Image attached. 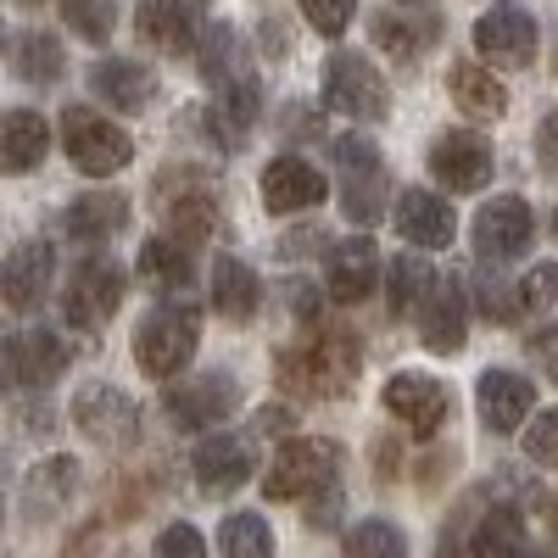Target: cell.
Masks as SVG:
<instances>
[{"label": "cell", "mask_w": 558, "mask_h": 558, "mask_svg": "<svg viewBox=\"0 0 558 558\" xmlns=\"http://www.w3.org/2000/svg\"><path fill=\"white\" fill-rule=\"evenodd\" d=\"M357 368H363L357 336L318 330V336H307L302 347H291L286 357H279V380H286L291 391H302V397H341V391H352Z\"/></svg>", "instance_id": "obj_1"}, {"label": "cell", "mask_w": 558, "mask_h": 558, "mask_svg": "<svg viewBox=\"0 0 558 558\" xmlns=\"http://www.w3.org/2000/svg\"><path fill=\"white\" fill-rule=\"evenodd\" d=\"M196 347H202L196 307H157L134 336V363H140V375H151V380H173V375H184V363L196 357Z\"/></svg>", "instance_id": "obj_2"}, {"label": "cell", "mask_w": 558, "mask_h": 558, "mask_svg": "<svg viewBox=\"0 0 558 558\" xmlns=\"http://www.w3.org/2000/svg\"><path fill=\"white\" fill-rule=\"evenodd\" d=\"M336 470H341V447L336 441H286L268 463V502H296V497H313L324 486H336Z\"/></svg>", "instance_id": "obj_3"}, {"label": "cell", "mask_w": 558, "mask_h": 558, "mask_svg": "<svg viewBox=\"0 0 558 558\" xmlns=\"http://www.w3.org/2000/svg\"><path fill=\"white\" fill-rule=\"evenodd\" d=\"M62 146H68L73 168L89 173V179H107V173L129 168V157H134V140L118 123H107L101 112H89V107L62 112Z\"/></svg>", "instance_id": "obj_4"}, {"label": "cell", "mask_w": 558, "mask_h": 558, "mask_svg": "<svg viewBox=\"0 0 558 558\" xmlns=\"http://www.w3.org/2000/svg\"><path fill=\"white\" fill-rule=\"evenodd\" d=\"M324 101H330L336 112L357 118V123H375L391 112V96H386V78L375 73V62L368 57H330V68H324Z\"/></svg>", "instance_id": "obj_5"}, {"label": "cell", "mask_w": 558, "mask_h": 558, "mask_svg": "<svg viewBox=\"0 0 558 558\" xmlns=\"http://www.w3.org/2000/svg\"><path fill=\"white\" fill-rule=\"evenodd\" d=\"M73 425L107 452H129L140 441V408L118 386H84L73 397Z\"/></svg>", "instance_id": "obj_6"}, {"label": "cell", "mask_w": 558, "mask_h": 558, "mask_svg": "<svg viewBox=\"0 0 558 558\" xmlns=\"http://www.w3.org/2000/svg\"><path fill=\"white\" fill-rule=\"evenodd\" d=\"M531 241H536V218H531V207L520 196H497V202L481 207V218H475V252L486 263L525 257Z\"/></svg>", "instance_id": "obj_7"}, {"label": "cell", "mask_w": 558, "mask_h": 558, "mask_svg": "<svg viewBox=\"0 0 558 558\" xmlns=\"http://www.w3.org/2000/svg\"><path fill=\"white\" fill-rule=\"evenodd\" d=\"M380 402L402 418L413 436H436L447 425V413H452V391L441 380H430V375H391Z\"/></svg>", "instance_id": "obj_8"}, {"label": "cell", "mask_w": 558, "mask_h": 558, "mask_svg": "<svg viewBox=\"0 0 558 558\" xmlns=\"http://www.w3.org/2000/svg\"><path fill=\"white\" fill-rule=\"evenodd\" d=\"M475 51L492 68H525L536 57V17L525 7H492L475 23Z\"/></svg>", "instance_id": "obj_9"}, {"label": "cell", "mask_w": 558, "mask_h": 558, "mask_svg": "<svg viewBox=\"0 0 558 558\" xmlns=\"http://www.w3.org/2000/svg\"><path fill=\"white\" fill-rule=\"evenodd\" d=\"M235 402H241V380L235 375H202V380H191V386H179V391L162 397V408H168V418L179 430L223 425V418L235 413Z\"/></svg>", "instance_id": "obj_10"}, {"label": "cell", "mask_w": 558, "mask_h": 558, "mask_svg": "<svg viewBox=\"0 0 558 558\" xmlns=\"http://www.w3.org/2000/svg\"><path fill=\"white\" fill-rule=\"evenodd\" d=\"M123 291H129V279H123L118 263H84L68 286V318L78 330H96V324H107L118 313Z\"/></svg>", "instance_id": "obj_11"}, {"label": "cell", "mask_w": 558, "mask_h": 558, "mask_svg": "<svg viewBox=\"0 0 558 558\" xmlns=\"http://www.w3.org/2000/svg\"><path fill=\"white\" fill-rule=\"evenodd\" d=\"M475 402H481V425L492 436H514L525 425V413L536 408V386L525 375H508V368H486L475 386Z\"/></svg>", "instance_id": "obj_12"}, {"label": "cell", "mask_w": 558, "mask_h": 558, "mask_svg": "<svg viewBox=\"0 0 558 558\" xmlns=\"http://www.w3.org/2000/svg\"><path fill=\"white\" fill-rule=\"evenodd\" d=\"M430 173L447 184V191H481V184L492 179V146L481 134L447 129L430 146Z\"/></svg>", "instance_id": "obj_13"}, {"label": "cell", "mask_w": 558, "mask_h": 558, "mask_svg": "<svg viewBox=\"0 0 558 558\" xmlns=\"http://www.w3.org/2000/svg\"><path fill=\"white\" fill-rule=\"evenodd\" d=\"M336 162L347 168V218H357V223H375L380 218V191H386V173H380V157H375V146L368 140H357V134H347V140H336Z\"/></svg>", "instance_id": "obj_14"}, {"label": "cell", "mask_w": 558, "mask_h": 558, "mask_svg": "<svg viewBox=\"0 0 558 558\" xmlns=\"http://www.w3.org/2000/svg\"><path fill=\"white\" fill-rule=\"evenodd\" d=\"M140 39H151L157 51H191L196 34H202V0H140L134 12Z\"/></svg>", "instance_id": "obj_15"}, {"label": "cell", "mask_w": 558, "mask_h": 558, "mask_svg": "<svg viewBox=\"0 0 558 558\" xmlns=\"http://www.w3.org/2000/svg\"><path fill=\"white\" fill-rule=\"evenodd\" d=\"M73 497H78V458L57 452V458H45V463L28 470V481H23V514L28 520H57Z\"/></svg>", "instance_id": "obj_16"}, {"label": "cell", "mask_w": 558, "mask_h": 558, "mask_svg": "<svg viewBox=\"0 0 558 558\" xmlns=\"http://www.w3.org/2000/svg\"><path fill=\"white\" fill-rule=\"evenodd\" d=\"M397 229H402V241L425 246V252H441V246H452V235H458V218H452L447 196H436V191H402V202H397Z\"/></svg>", "instance_id": "obj_17"}, {"label": "cell", "mask_w": 558, "mask_h": 558, "mask_svg": "<svg viewBox=\"0 0 558 558\" xmlns=\"http://www.w3.org/2000/svg\"><path fill=\"white\" fill-rule=\"evenodd\" d=\"M252 481V447L241 436H213L196 447V486L207 497H229Z\"/></svg>", "instance_id": "obj_18"}, {"label": "cell", "mask_w": 558, "mask_h": 558, "mask_svg": "<svg viewBox=\"0 0 558 558\" xmlns=\"http://www.w3.org/2000/svg\"><path fill=\"white\" fill-rule=\"evenodd\" d=\"M68 368V347L51 330H17L7 341V375L17 386H51Z\"/></svg>", "instance_id": "obj_19"}, {"label": "cell", "mask_w": 558, "mask_h": 558, "mask_svg": "<svg viewBox=\"0 0 558 558\" xmlns=\"http://www.w3.org/2000/svg\"><path fill=\"white\" fill-rule=\"evenodd\" d=\"M418 336H425L430 352H458L463 336H470V296H463L458 279H441L436 296L418 313Z\"/></svg>", "instance_id": "obj_20"}, {"label": "cell", "mask_w": 558, "mask_h": 558, "mask_svg": "<svg viewBox=\"0 0 558 558\" xmlns=\"http://www.w3.org/2000/svg\"><path fill=\"white\" fill-rule=\"evenodd\" d=\"M324 202V179L302 157H279L263 168V207L268 213H302Z\"/></svg>", "instance_id": "obj_21"}, {"label": "cell", "mask_w": 558, "mask_h": 558, "mask_svg": "<svg viewBox=\"0 0 558 558\" xmlns=\"http://www.w3.org/2000/svg\"><path fill=\"white\" fill-rule=\"evenodd\" d=\"M51 268H57L51 246H45V241H23L7 257V307L12 313H34L45 302V286H51Z\"/></svg>", "instance_id": "obj_22"}, {"label": "cell", "mask_w": 558, "mask_h": 558, "mask_svg": "<svg viewBox=\"0 0 558 558\" xmlns=\"http://www.w3.org/2000/svg\"><path fill=\"white\" fill-rule=\"evenodd\" d=\"M375 279H380V252L368 235H352L330 252V296L336 302H363L368 291H375Z\"/></svg>", "instance_id": "obj_23"}, {"label": "cell", "mask_w": 558, "mask_h": 558, "mask_svg": "<svg viewBox=\"0 0 558 558\" xmlns=\"http://www.w3.org/2000/svg\"><path fill=\"white\" fill-rule=\"evenodd\" d=\"M45 151H51V129H45L39 112H7V123H0V168L7 173H28L45 162Z\"/></svg>", "instance_id": "obj_24"}, {"label": "cell", "mask_w": 558, "mask_h": 558, "mask_svg": "<svg viewBox=\"0 0 558 558\" xmlns=\"http://www.w3.org/2000/svg\"><path fill=\"white\" fill-rule=\"evenodd\" d=\"M213 302L229 324H246L263 302V286H257V274L241 263V257H218L213 263Z\"/></svg>", "instance_id": "obj_25"}, {"label": "cell", "mask_w": 558, "mask_h": 558, "mask_svg": "<svg viewBox=\"0 0 558 558\" xmlns=\"http://www.w3.org/2000/svg\"><path fill=\"white\" fill-rule=\"evenodd\" d=\"M129 223V202L112 196V191H89L68 207V235L84 246V241H112L118 229Z\"/></svg>", "instance_id": "obj_26"}, {"label": "cell", "mask_w": 558, "mask_h": 558, "mask_svg": "<svg viewBox=\"0 0 558 558\" xmlns=\"http://www.w3.org/2000/svg\"><path fill=\"white\" fill-rule=\"evenodd\" d=\"M257 118H263L257 78H235V84H223V89H218V101H213V112H207L213 134H218V140H229V146H241V134H246Z\"/></svg>", "instance_id": "obj_27"}, {"label": "cell", "mask_w": 558, "mask_h": 558, "mask_svg": "<svg viewBox=\"0 0 558 558\" xmlns=\"http://www.w3.org/2000/svg\"><path fill=\"white\" fill-rule=\"evenodd\" d=\"M89 89H96L101 101H112V107H123V112H140L151 101V89H157V78L140 68V62H101L96 73H89Z\"/></svg>", "instance_id": "obj_28"}, {"label": "cell", "mask_w": 558, "mask_h": 558, "mask_svg": "<svg viewBox=\"0 0 558 558\" xmlns=\"http://www.w3.org/2000/svg\"><path fill=\"white\" fill-rule=\"evenodd\" d=\"M452 101H458V112H470V118H502L508 112V89L486 73V68H475V62H458L452 68Z\"/></svg>", "instance_id": "obj_29"}, {"label": "cell", "mask_w": 558, "mask_h": 558, "mask_svg": "<svg viewBox=\"0 0 558 558\" xmlns=\"http://www.w3.org/2000/svg\"><path fill=\"white\" fill-rule=\"evenodd\" d=\"M436 286H441V274L425 257H397L391 263V313L397 318H418L425 302L436 296Z\"/></svg>", "instance_id": "obj_30"}, {"label": "cell", "mask_w": 558, "mask_h": 558, "mask_svg": "<svg viewBox=\"0 0 558 558\" xmlns=\"http://www.w3.org/2000/svg\"><path fill=\"white\" fill-rule=\"evenodd\" d=\"M470 558H525V520L514 508H492V514L475 525Z\"/></svg>", "instance_id": "obj_31"}, {"label": "cell", "mask_w": 558, "mask_h": 558, "mask_svg": "<svg viewBox=\"0 0 558 558\" xmlns=\"http://www.w3.org/2000/svg\"><path fill=\"white\" fill-rule=\"evenodd\" d=\"M12 68H17L28 84H45V78H62L68 51H62V39H57V34H39V28H28V34H17Z\"/></svg>", "instance_id": "obj_32"}, {"label": "cell", "mask_w": 558, "mask_h": 558, "mask_svg": "<svg viewBox=\"0 0 558 558\" xmlns=\"http://www.w3.org/2000/svg\"><path fill=\"white\" fill-rule=\"evenodd\" d=\"M140 279H146L151 291H184L191 286V257L179 252V241H146L140 246Z\"/></svg>", "instance_id": "obj_33"}, {"label": "cell", "mask_w": 558, "mask_h": 558, "mask_svg": "<svg viewBox=\"0 0 558 558\" xmlns=\"http://www.w3.org/2000/svg\"><path fill=\"white\" fill-rule=\"evenodd\" d=\"M223 558H274V531L263 514H229L218 531Z\"/></svg>", "instance_id": "obj_34"}, {"label": "cell", "mask_w": 558, "mask_h": 558, "mask_svg": "<svg viewBox=\"0 0 558 558\" xmlns=\"http://www.w3.org/2000/svg\"><path fill=\"white\" fill-rule=\"evenodd\" d=\"M347 558H408V536L391 520H363L347 531Z\"/></svg>", "instance_id": "obj_35"}, {"label": "cell", "mask_w": 558, "mask_h": 558, "mask_svg": "<svg viewBox=\"0 0 558 558\" xmlns=\"http://www.w3.org/2000/svg\"><path fill=\"white\" fill-rule=\"evenodd\" d=\"M202 78H207L213 89H223V84L246 78V73H241V39H235V28H207V51H202Z\"/></svg>", "instance_id": "obj_36"}, {"label": "cell", "mask_w": 558, "mask_h": 558, "mask_svg": "<svg viewBox=\"0 0 558 558\" xmlns=\"http://www.w3.org/2000/svg\"><path fill=\"white\" fill-rule=\"evenodd\" d=\"M168 223H173V241L196 246V241H207V235H213V223H218V207H213L207 196H191V202H179V207L168 213Z\"/></svg>", "instance_id": "obj_37"}, {"label": "cell", "mask_w": 558, "mask_h": 558, "mask_svg": "<svg viewBox=\"0 0 558 558\" xmlns=\"http://www.w3.org/2000/svg\"><path fill=\"white\" fill-rule=\"evenodd\" d=\"M62 12H68V23L84 34V39H107L112 34V0H62Z\"/></svg>", "instance_id": "obj_38"}, {"label": "cell", "mask_w": 558, "mask_h": 558, "mask_svg": "<svg viewBox=\"0 0 558 558\" xmlns=\"http://www.w3.org/2000/svg\"><path fill=\"white\" fill-rule=\"evenodd\" d=\"M481 307L492 313V324H514L525 313V291H508L502 274H486L481 279Z\"/></svg>", "instance_id": "obj_39"}, {"label": "cell", "mask_w": 558, "mask_h": 558, "mask_svg": "<svg viewBox=\"0 0 558 558\" xmlns=\"http://www.w3.org/2000/svg\"><path fill=\"white\" fill-rule=\"evenodd\" d=\"M302 7V17L318 28V34H347V23H352V12H357V0H296Z\"/></svg>", "instance_id": "obj_40"}, {"label": "cell", "mask_w": 558, "mask_h": 558, "mask_svg": "<svg viewBox=\"0 0 558 558\" xmlns=\"http://www.w3.org/2000/svg\"><path fill=\"white\" fill-rule=\"evenodd\" d=\"M525 452H531V463H542V470H558V408L536 413V425L525 430Z\"/></svg>", "instance_id": "obj_41"}, {"label": "cell", "mask_w": 558, "mask_h": 558, "mask_svg": "<svg viewBox=\"0 0 558 558\" xmlns=\"http://www.w3.org/2000/svg\"><path fill=\"white\" fill-rule=\"evenodd\" d=\"M151 558H207V542L196 525H168L151 547Z\"/></svg>", "instance_id": "obj_42"}, {"label": "cell", "mask_w": 558, "mask_h": 558, "mask_svg": "<svg viewBox=\"0 0 558 558\" xmlns=\"http://www.w3.org/2000/svg\"><path fill=\"white\" fill-rule=\"evenodd\" d=\"M525 302L536 307H558V263H536L525 279Z\"/></svg>", "instance_id": "obj_43"}, {"label": "cell", "mask_w": 558, "mask_h": 558, "mask_svg": "<svg viewBox=\"0 0 558 558\" xmlns=\"http://www.w3.org/2000/svg\"><path fill=\"white\" fill-rule=\"evenodd\" d=\"M375 39L386 45L391 57H413V51H418V34H413L408 23H397V17H380V23H375Z\"/></svg>", "instance_id": "obj_44"}, {"label": "cell", "mask_w": 558, "mask_h": 558, "mask_svg": "<svg viewBox=\"0 0 558 558\" xmlns=\"http://www.w3.org/2000/svg\"><path fill=\"white\" fill-rule=\"evenodd\" d=\"M336 520H341V492H336V486H324L318 502H307V525H313V531H330Z\"/></svg>", "instance_id": "obj_45"}, {"label": "cell", "mask_w": 558, "mask_h": 558, "mask_svg": "<svg viewBox=\"0 0 558 558\" xmlns=\"http://www.w3.org/2000/svg\"><path fill=\"white\" fill-rule=\"evenodd\" d=\"M531 357L542 363V375L558 386V324H553V330H536V336H531Z\"/></svg>", "instance_id": "obj_46"}, {"label": "cell", "mask_w": 558, "mask_h": 558, "mask_svg": "<svg viewBox=\"0 0 558 558\" xmlns=\"http://www.w3.org/2000/svg\"><path fill=\"white\" fill-rule=\"evenodd\" d=\"M536 162H542L547 173H558V112L542 118V129H536Z\"/></svg>", "instance_id": "obj_47"}, {"label": "cell", "mask_w": 558, "mask_h": 558, "mask_svg": "<svg viewBox=\"0 0 558 558\" xmlns=\"http://www.w3.org/2000/svg\"><path fill=\"white\" fill-rule=\"evenodd\" d=\"M257 430H286V413H257Z\"/></svg>", "instance_id": "obj_48"}, {"label": "cell", "mask_w": 558, "mask_h": 558, "mask_svg": "<svg viewBox=\"0 0 558 558\" xmlns=\"http://www.w3.org/2000/svg\"><path fill=\"white\" fill-rule=\"evenodd\" d=\"M547 525H553V536H558V497H553V514H547Z\"/></svg>", "instance_id": "obj_49"}, {"label": "cell", "mask_w": 558, "mask_h": 558, "mask_svg": "<svg viewBox=\"0 0 558 558\" xmlns=\"http://www.w3.org/2000/svg\"><path fill=\"white\" fill-rule=\"evenodd\" d=\"M553 235H558V207H553Z\"/></svg>", "instance_id": "obj_50"}, {"label": "cell", "mask_w": 558, "mask_h": 558, "mask_svg": "<svg viewBox=\"0 0 558 558\" xmlns=\"http://www.w3.org/2000/svg\"><path fill=\"white\" fill-rule=\"evenodd\" d=\"M536 558H558V553H536Z\"/></svg>", "instance_id": "obj_51"}]
</instances>
